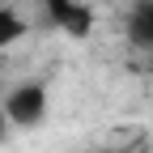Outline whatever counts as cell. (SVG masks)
<instances>
[{"label": "cell", "instance_id": "obj_1", "mask_svg": "<svg viewBox=\"0 0 153 153\" xmlns=\"http://www.w3.org/2000/svg\"><path fill=\"white\" fill-rule=\"evenodd\" d=\"M4 115H9L13 128H34V123H43V115H47V89L38 85V81L13 85L9 98H4Z\"/></svg>", "mask_w": 153, "mask_h": 153}, {"label": "cell", "instance_id": "obj_2", "mask_svg": "<svg viewBox=\"0 0 153 153\" xmlns=\"http://www.w3.org/2000/svg\"><path fill=\"white\" fill-rule=\"evenodd\" d=\"M43 9L68 38H89L94 34V13L85 4H76V0H43Z\"/></svg>", "mask_w": 153, "mask_h": 153}, {"label": "cell", "instance_id": "obj_3", "mask_svg": "<svg viewBox=\"0 0 153 153\" xmlns=\"http://www.w3.org/2000/svg\"><path fill=\"white\" fill-rule=\"evenodd\" d=\"M128 38H132V47L153 55V0H140L128 13Z\"/></svg>", "mask_w": 153, "mask_h": 153}, {"label": "cell", "instance_id": "obj_4", "mask_svg": "<svg viewBox=\"0 0 153 153\" xmlns=\"http://www.w3.org/2000/svg\"><path fill=\"white\" fill-rule=\"evenodd\" d=\"M22 38H26V22L13 9H0V51L13 47V43H22Z\"/></svg>", "mask_w": 153, "mask_h": 153}, {"label": "cell", "instance_id": "obj_5", "mask_svg": "<svg viewBox=\"0 0 153 153\" xmlns=\"http://www.w3.org/2000/svg\"><path fill=\"white\" fill-rule=\"evenodd\" d=\"M4 128H9V115H4V106H0V136H4Z\"/></svg>", "mask_w": 153, "mask_h": 153}, {"label": "cell", "instance_id": "obj_6", "mask_svg": "<svg viewBox=\"0 0 153 153\" xmlns=\"http://www.w3.org/2000/svg\"><path fill=\"white\" fill-rule=\"evenodd\" d=\"M149 72H153V55H149Z\"/></svg>", "mask_w": 153, "mask_h": 153}]
</instances>
